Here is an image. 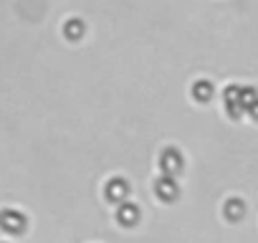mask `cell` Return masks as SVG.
I'll list each match as a JSON object with an SVG mask.
<instances>
[{"label":"cell","instance_id":"1","mask_svg":"<svg viewBox=\"0 0 258 243\" xmlns=\"http://www.w3.org/2000/svg\"><path fill=\"white\" fill-rule=\"evenodd\" d=\"M0 228L6 233H23L26 230V215L18 210H3L0 213Z\"/></svg>","mask_w":258,"mask_h":243},{"label":"cell","instance_id":"2","mask_svg":"<svg viewBox=\"0 0 258 243\" xmlns=\"http://www.w3.org/2000/svg\"><path fill=\"white\" fill-rule=\"evenodd\" d=\"M160 167H162V172L165 175H177L180 170H182V155L175 150V147H167L165 152H162V157H160Z\"/></svg>","mask_w":258,"mask_h":243},{"label":"cell","instance_id":"3","mask_svg":"<svg viewBox=\"0 0 258 243\" xmlns=\"http://www.w3.org/2000/svg\"><path fill=\"white\" fill-rule=\"evenodd\" d=\"M104 195H106L109 203H121V200H126V195H129V183H126L124 177H111V180L106 183Z\"/></svg>","mask_w":258,"mask_h":243},{"label":"cell","instance_id":"4","mask_svg":"<svg viewBox=\"0 0 258 243\" xmlns=\"http://www.w3.org/2000/svg\"><path fill=\"white\" fill-rule=\"evenodd\" d=\"M155 193H157V198H162V200H175V198L180 195L177 180H175L172 175H162V177H157V183H155Z\"/></svg>","mask_w":258,"mask_h":243},{"label":"cell","instance_id":"5","mask_svg":"<svg viewBox=\"0 0 258 243\" xmlns=\"http://www.w3.org/2000/svg\"><path fill=\"white\" fill-rule=\"evenodd\" d=\"M119 208H116V220L121 223V225H135L137 220H140V208L135 205V203H126V200H121V203H116Z\"/></svg>","mask_w":258,"mask_h":243},{"label":"cell","instance_id":"6","mask_svg":"<svg viewBox=\"0 0 258 243\" xmlns=\"http://www.w3.org/2000/svg\"><path fill=\"white\" fill-rule=\"evenodd\" d=\"M225 215H228V220L243 218V215H245V203H243L240 198H230V200L225 203Z\"/></svg>","mask_w":258,"mask_h":243},{"label":"cell","instance_id":"7","mask_svg":"<svg viewBox=\"0 0 258 243\" xmlns=\"http://www.w3.org/2000/svg\"><path fill=\"white\" fill-rule=\"evenodd\" d=\"M63 33H66V38H69V41H76V38H81V36H84V23H81L79 18H71V21H66Z\"/></svg>","mask_w":258,"mask_h":243},{"label":"cell","instance_id":"8","mask_svg":"<svg viewBox=\"0 0 258 243\" xmlns=\"http://www.w3.org/2000/svg\"><path fill=\"white\" fill-rule=\"evenodd\" d=\"M192 96H195L198 101H208V99L213 96V84H210V81H198V84L192 86Z\"/></svg>","mask_w":258,"mask_h":243}]
</instances>
